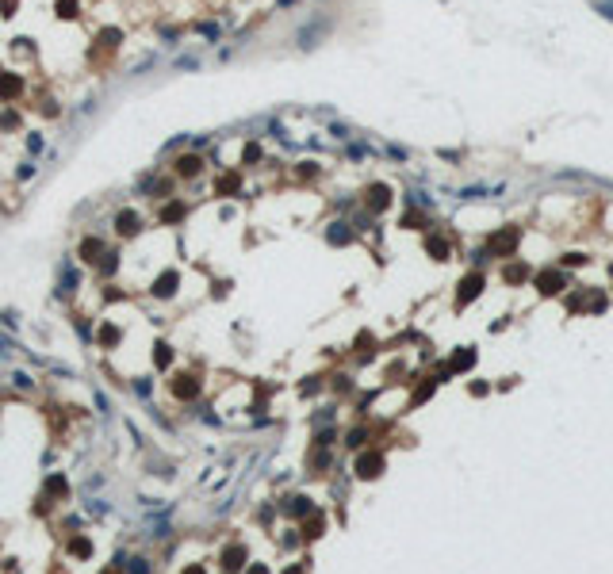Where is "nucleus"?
<instances>
[{"instance_id":"obj_1","label":"nucleus","mask_w":613,"mask_h":574,"mask_svg":"<svg viewBox=\"0 0 613 574\" xmlns=\"http://www.w3.org/2000/svg\"><path fill=\"white\" fill-rule=\"evenodd\" d=\"M127 567H131V574H150V570H146V563H142V559H131Z\"/></svg>"}]
</instances>
